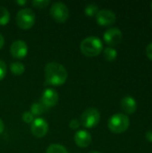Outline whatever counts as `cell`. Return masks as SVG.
Returning <instances> with one entry per match:
<instances>
[{
  "label": "cell",
  "instance_id": "19",
  "mask_svg": "<svg viewBox=\"0 0 152 153\" xmlns=\"http://www.w3.org/2000/svg\"><path fill=\"white\" fill-rule=\"evenodd\" d=\"M99 12V6L96 4H89L88 5H86L85 9H84V13L87 16H96V14Z\"/></svg>",
  "mask_w": 152,
  "mask_h": 153
},
{
  "label": "cell",
  "instance_id": "5",
  "mask_svg": "<svg viewBox=\"0 0 152 153\" xmlns=\"http://www.w3.org/2000/svg\"><path fill=\"white\" fill-rule=\"evenodd\" d=\"M100 121V113L94 108H87L81 116L80 123L85 128H93Z\"/></svg>",
  "mask_w": 152,
  "mask_h": 153
},
{
  "label": "cell",
  "instance_id": "28",
  "mask_svg": "<svg viewBox=\"0 0 152 153\" xmlns=\"http://www.w3.org/2000/svg\"><path fill=\"white\" fill-rule=\"evenodd\" d=\"M15 3H16V4H22V5H23V4H25L27 2H26V1H16Z\"/></svg>",
  "mask_w": 152,
  "mask_h": 153
},
{
  "label": "cell",
  "instance_id": "2",
  "mask_svg": "<svg viewBox=\"0 0 152 153\" xmlns=\"http://www.w3.org/2000/svg\"><path fill=\"white\" fill-rule=\"evenodd\" d=\"M80 48L84 56L89 57H93L99 56L101 53L103 49V44L99 38L90 36L84 39L81 42Z\"/></svg>",
  "mask_w": 152,
  "mask_h": 153
},
{
  "label": "cell",
  "instance_id": "13",
  "mask_svg": "<svg viewBox=\"0 0 152 153\" xmlns=\"http://www.w3.org/2000/svg\"><path fill=\"white\" fill-rule=\"evenodd\" d=\"M121 108L126 114H133L137 109V102L132 96H125L121 100Z\"/></svg>",
  "mask_w": 152,
  "mask_h": 153
},
{
  "label": "cell",
  "instance_id": "30",
  "mask_svg": "<svg viewBox=\"0 0 152 153\" xmlns=\"http://www.w3.org/2000/svg\"><path fill=\"white\" fill-rule=\"evenodd\" d=\"M151 8H152V3H151Z\"/></svg>",
  "mask_w": 152,
  "mask_h": 153
},
{
  "label": "cell",
  "instance_id": "23",
  "mask_svg": "<svg viewBox=\"0 0 152 153\" xmlns=\"http://www.w3.org/2000/svg\"><path fill=\"white\" fill-rule=\"evenodd\" d=\"M80 125H81L80 120L74 118V119H72V120L70 121V123H69V127H70L71 129H73V130H76V129H78V128L80 127Z\"/></svg>",
  "mask_w": 152,
  "mask_h": 153
},
{
  "label": "cell",
  "instance_id": "22",
  "mask_svg": "<svg viewBox=\"0 0 152 153\" xmlns=\"http://www.w3.org/2000/svg\"><path fill=\"white\" fill-rule=\"evenodd\" d=\"M7 66L3 60H0V81H2L6 75Z\"/></svg>",
  "mask_w": 152,
  "mask_h": 153
},
{
  "label": "cell",
  "instance_id": "27",
  "mask_svg": "<svg viewBox=\"0 0 152 153\" xmlns=\"http://www.w3.org/2000/svg\"><path fill=\"white\" fill-rule=\"evenodd\" d=\"M4 129V123H3L2 119L0 118V134H1L2 133H3Z\"/></svg>",
  "mask_w": 152,
  "mask_h": 153
},
{
  "label": "cell",
  "instance_id": "24",
  "mask_svg": "<svg viewBox=\"0 0 152 153\" xmlns=\"http://www.w3.org/2000/svg\"><path fill=\"white\" fill-rule=\"evenodd\" d=\"M146 56L149 59L152 60V42H151L146 48Z\"/></svg>",
  "mask_w": 152,
  "mask_h": 153
},
{
  "label": "cell",
  "instance_id": "3",
  "mask_svg": "<svg viewBox=\"0 0 152 153\" xmlns=\"http://www.w3.org/2000/svg\"><path fill=\"white\" fill-rule=\"evenodd\" d=\"M130 126L129 117L123 113L113 115L108 122V129L114 134H122L125 132Z\"/></svg>",
  "mask_w": 152,
  "mask_h": 153
},
{
  "label": "cell",
  "instance_id": "8",
  "mask_svg": "<svg viewBox=\"0 0 152 153\" xmlns=\"http://www.w3.org/2000/svg\"><path fill=\"white\" fill-rule=\"evenodd\" d=\"M103 38H104L105 42L108 45L113 47V46L118 45L121 42V40L123 39V33L118 28L113 27V28L108 29L105 31Z\"/></svg>",
  "mask_w": 152,
  "mask_h": 153
},
{
  "label": "cell",
  "instance_id": "20",
  "mask_svg": "<svg viewBox=\"0 0 152 153\" xmlns=\"http://www.w3.org/2000/svg\"><path fill=\"white\" fill-rule=\"evenodd\" d=\"M31 4L35 8L43 9V8L47 7L50 4V2L48 0H34L31 2Z\"/></svg>",
  "mask_w": 152,
  "mask_h": 153
},
{
  "label": "cell",
  "instance_id": "14",
  "mask_svg": "<svg viewBox=\"0 0 152 153\" xmlns=\"http://www.w3.org/2000/svg\"><path fill=\"white\" fill-rule=\"evenodd\" d=\"M47 110V108L41 102H35L31 105V108H30V113L33 115V116H40L42 115L43 113H45L46 111Z\"/></svg>",
  "mask_w": 152,
  "mask_h": 153
},
{
  "label": "cell",
  "instance_id": "15",
  "mask_svg": "<svg viewBox=\"0 0 152 153\" xmlns=\"http://www.w3.org/2000/svg\"><path fill=\"white\" fill-rule=\"evenodd\" d=\"M10 70L13 74L14 75H21L24 73L25 67L23 64L20 62H13L10 65Z\"/></svg>",
  "mask_w": 152,
  "mask_h": 153
},
{
  "label": "cell",
  "instance_id": "25",
  "mask_svg": "<svg viewBox=\"0 0 152 153\" xmlns=\"http://www.w3.org/2000/svg\"><path fill=\"white\" fill-rule=\"evenodd\" d=\"M145 138L147 141H149L150 143H152V129L151 130H148L145 133Z\"/></svg>",
  "mask_w": 152,
  "mask_h": 153
},
{
  "label": "cell",
  "instance_id": "26",
  "mask_svg": "<svg viewBox=\"0 0 152 153\" xmlns=\"http://www.w3.org/2000/svg\"><path fill=\"white\" fill-rule=\"evenodd\" d=\"M4 37H3V35L0 33V49L3 48V46H4Z\"/></svg>",
  "mask_w": 152,
  "mask_h": 153
},
{
  "label": "cell",
  "instance_id": "12",
  "mask_svg": "<svg viewBox=\"0 0 152 153\" xmlns=\"http://www.w3.org/2000/svg\"><path fill=\"white\" fill-rule=\"evenodd\" d=\"M74 142L78 147L86 148L91 143L92 138L89 132L85 130H80L74 134Z\"/></svg>",
  "mask_w": 152,
  "mask_h": 153
},
{
  "label": "cell",
  "instance_id": "10",
  "mask_svg": "<svg viewBox=\"0 0 152 153\" xmlns=\"http://www.w3.org/2000/svg\"><path fill=\"white\" fill-rule=\"evenodd\" d=\"M10 52L14 58L22 59L28 54V46L23 40H15L10 47Z\"/></svg>",
  "mask_w": 152,
  "mask_h": 153
},
{
  "label": "cell",
  "instance_id": "21",
  "mask_svg": "<svg viewBox=\"0 0 152 153\" xmlns=\"http://www.w3.org/2000/svg\"><path fill=\"white\" fill-rule=\"evenodd\" d=\"M22 120L26 123V124H31L33 122V120L35 119L34 118V116L30 112V111H27V112H24L22 114Z\"/></svg>",
  "mask_w": 152,
  "mask_h": 153
},
{
  "label": "cell",
  "instance_id": "11",
  "mask_svg": "<svg viewBox=\"0 0 152 153\" xmlns=\"http://www.w3.org/2000/svg\"><path fill=\"white\" fill-rule=\"evenodd\" d=\"M59 96L57 92L53 89H47L43 91L41 97V103H43L47 108L55 107L58 102Z\"/></svg>",
  "mask_w": 152,
  "mask_h": 153
},
{
  "label": "cell",
  "instance_id": "17",
  "mask_svg": "<svg viewBox=\"0 0 152 153\" xmlns=\"http://www.w3.org/2000/svg\"><path fill=\"white\" fill-rule=\"evenodd\" d=\"M10 21V13L5 7L0 6V25H6Z\"/></svg>",
  "mask_w": 152,
  "mask_h": 153
},
{
  "label": "cell",
  "instance_id": "7",
  "mask_svg": "<svg viewBox=\"0 0 152 153\" xmlns=\"http://www.w3.org/2000/svg\"><path fill=\"white\" fill-rule=\"evenodd\" d=\"M30 130L35 137L42 138L47 134L48 131V125L45 119L38 117L35 118L33 122L30 124Z\"/></svg>",
  "mask_w": 152,
  "mask_h": 153
},
{
  "label": "cell",
  "instance_id": "4",
  "mask_svg": "<svg viewBox=\"0 0 152 153\" xmlns=\"http://www.w3.org/2000/svg\"><path fill=\"white\" fill-rule=\"evenodd\" d=\"M36 21L34 12L30 8H22L16 14V23L22 30L30 29Z\"/></svg>",
  "mask_w": 152,
  "mask_h": 153
},
{
  "label": "cell",
  "instance_id": "1",
  "mask_svg": "<svg viewBox=\"0 0 152 153\" xmlns=\"http://www.w3.org/2000/svg\"><path fill=\"white\" fill-rule=\"evenodd\" d=\"M44 73L47 82L53 86L63 85L67 80L66 69L56 62L47 63L45 66Z\"/></svg>",
  "mask_w": 152,
  "mask_h": 153
},
{
  "label": "cell",
  "instance_id": "9",
  "mask_svg": "<svg viewBox=\"0 0 152 153\" xmlns=\"http://www.w3.org/2000/svg\"><path fill=\"white\" fill-rule=\"evenodd\" d=\"M97 22L101 26H108L115 23L116 20V13L108 9H102L96 14Z\"/></svg>",
  "mask_w": 152,
  "mask_h": 153
},
{
  "label": "cell",
  "instance_id": "16",
  "mask_svg": "<svg viewBox=\"0 0 152 153\" xmlns=\"http://www.w3.org/2000/svg\"><path fill=\"white\" fill-rule=\"evenodd\" d=\"M116 56H117V51L114 48L108 47L104 49V57L107 61H109V62L114 61L116 60Z\"/></svg>",
  "mask_w": 152,
  "mask_h": 153
},
{
  "label": "cell",
  "instance_id": "18",
  "mask_svg": "<svg viewBox=\"0 0 152 153\" xmlns=\"http://www.w3.org/2000/svg\"><path fill=\"white\" fill-rule=\"evenodd\" d=\"M46 153H68L67 152V150L60 145V144H57V143H54V144H51L47 147Z\"/></svg>",
  "mask_w": 152,
  "mask_h": 153
},
{
  "label": "cell",
  "instance_id": "6",
  "mask_svg": "<svg viewBox=\"0 0 152 153\" xmlns=\"http://www.w3.org/2000/svg\"><path fill=\"white\" fill-rule=\"evenodd\" d=\"M50 15L56 22L63 23L69 17V10L64 3L56 2L51 5Z\"/></svg>",
  "mask_w": 152,
  "mask_h": 153
},
{
  "label": "cell",
  "instance_id": "29",
  "mask_svg": "<svg viewBox=\"0 0 152 153\" xmlns=\"http://www.w3.org/2000/svg\"><path fill=\"white\" fill-rule=\"evenodd\" d=\"M88 153H100V152H96V151H92V152H88Z\"/></svg>",
  "mask_w": 152,
  "mask_h": 153
}]
</instances>
